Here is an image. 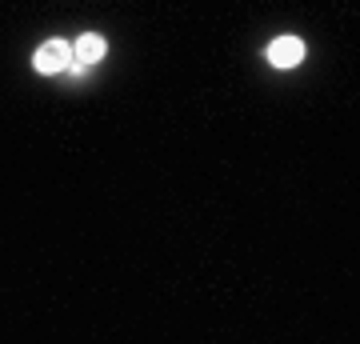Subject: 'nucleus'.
I'll use <instances>...</instances> for the list:
<instances>
[{"label":"nucleus","mask_w":360,"mask_h":344,"mask_svg":"<svg viewBox=\"0 0 360 344\" xmlns=\"http://www.w3.org/2000/svg\"><path fill=\"white\" fill-rule=\"evenodd\" d=\"M269 60L276 64V68H296V64L304 60V44L296 37H281L269 44Z\"/></svg>","instance_id":"obj_1"},{"label":"nucleus","mask_w":360,"mask_h":344,"mask_svg":"<svg viewBox=\"0 0 360 344\" xmlns=\"http://www.w3.org/2000/svg\"><path fill=\"white\" fill-rule=\"evenodd\" d=\"M68 64H72V44H65V40H52V44H44V49L37 52L40 72H60Z\"/></svg>","instance_id":"obj_2"},{"label":"nucleus","mask_w":360,"mask_h":344,"mask_svg":"<svg viewBox=\"0 0 360 344\" xmlns=\"http://www.w3.org/2000/svg\"><path fill=\"white\" fill-rule=\"evenodd\" d=\"M72 56H77V64H96L104 56V40L96 37V32H84V37L72 44Z\"/></svg>","instance_id":"obj_3"}]
</instances>
